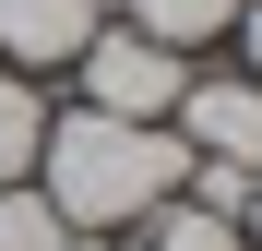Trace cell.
Segmentation results:
<instances>
[{
  "label": "cell",
  "mask_w": 262,
  "mask_h": 251,
  "mask_svg": "<svg viewBox=\"0 0 262 251\" xmlns=\"http://www.w3.org/2000/svg\"><path fill=\"white\" fill-rule=\"evenodd\" d=\"M72 251H143V239H72Z\"/></svg>",
  "instance_id": "obj_11"
},
{
  "label": "cell",
  "mask_w": 262,
  "mask_h": 251,
  "mask_svg": "<svg viewBox=\"0 0 262 251\" xmlns=\"http://www.w3.org/2000/svg\"><path fill=\"white\" fill-rule=\"evenodd\" d=\"M72 72H83V108H107V120H167L179 84H191L179 48H155V36H131V24H96Z\"/></svg>",
  "instance_id": "obj_2"
},
{
  "label": "cell",
  "mask_w": 262,
  "mask_h": 251,
  "mask_svg": "<svg viewBox=\"0 0 262 251\" xmlns=\"http://www.w3.org/2000/svg\"><path fill=\"white\" fill-rule=\"evenodd\" d=\"M238 251H262V167H250V203H238Z\"/></svg>",
  "instance_id": "obj_10"
},
{
  "label": "cell",
  "mask_w": 262,
  "mask_h": 251,
  "mask_svg": "<svg viewBox=\"0 0 262 251\" xmlns=\"http://www.w3.org/2000/svg\"><path fill=\"white\" fill-rule=\"evenodd\" d=\"M107 12H119L131 36H155V48H179V60H191L203 36H227V24H238V0H107Z\"/></svg>",
  "instance_id": "obj_5"
},
{
  "label": "cell",
  "mask_w": 262,
  "mask_h": 251,
  "mask_svg": "<svg viewBox=\"0 0 262 251\" xmlns=\"http://www.w3.org/2000/svg\"><path fill=\"white\" fill-rule=\"evenodd\" d=\"M143 251H238V216H203L191 191H167L143 216Z\"/></svg>",
  "instance_id": "obj_7"
},
{
  "label": "cell",
  "mask_w": 262,
  "mask_h": 251,
  "mask_svg": "<svg viewBox=\"0 0 262 251\" xmlns=\"http://www.w3.org/2000/svg\"><path fill=\"white\" fill-rule=\"evenodd\" d=\"M96 24H107V0H0V60L12 72H60V60H83Z\"/></svg>",
  "instance_id": "obj_4"
},
{
  "label": "cell",
  "mask_w": 262,
  "mask_h": 251,
  "mask_svg": "<svg viewBox=\"0 0 262 251\" xmlns=\"http://www.w3.org/2000/svg\"><path fill=\"white\" fill-rule=\"evenodd\" d=\"M36 144H48V84L0 72V180H36Z\"/></svg>",
  "instance_id": "obj_6"
},
{
  "label": "cell",
  "mask_w": 262,
  "mask_h": 251,
  "mask_svg": "<svg viewBox=\"0 0 262 251\" xmlns=\"http://www.w3.org/2000/svg\"><path fill=\"white\" fill-rule=\"evenodd\" d=\"M0 251H72V227H60V203L36 191V180H0Z\"/></svg>",
  "instance_id": "obj_8"
},
{
  "label": "cell",
  "mask_w": 262,
  "mask_h": 251,
  "mask_svg": "<svg viewBox=\"0 0 262 251\" xmlns=\"http://www.w3.org/2000/svg\"><path fill=\"white\" fill-rule=\"evenodd\" d=\"M167 132L191 156H214V167H262V84L250 72H191L179 108H167Z\"/></svg>",
  "instance_id": "obj_3"
},
{
  "label": "cell",
  "mask_w": 262,
  "mask_h": 251,
  "mask_svg": "<svg viewBox=\"0 0 262 251\" xmlns=\"http://www.w3.org/2000/svg\"><path fill=\"white\" fill-rule=\"evenodd\" d=\"M227 36L250 48V84H262V0H238V24H227Z\"/></svg>",
  "instance_id": "obj_9"
},
{
  "label": "cell",
  "mask_w": 262,
  "mask_h": 251,
  "mask_svg": "<svg viewBox=\"0 0 262 251\" xmlns=\"http://www.w3.org/2000/svg\"><path fill=\"white\" fill-rule=\"evenodd\" d=\"M191 180V144L167 120H107V108H48V144H36V191L60 203L72 239H119L143 227L167 191Z\"/></svg>",
  "instance_id": "obj_1"
}]
</instances>
